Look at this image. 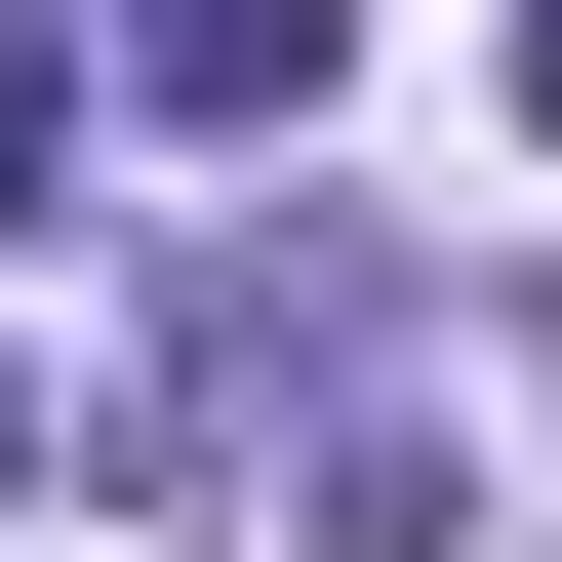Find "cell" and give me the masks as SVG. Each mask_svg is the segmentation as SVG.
<instances>
[{
  "mask_svg": "<svg viewBox=\"0 0 562 562\" xmlns=\"http://www.w3.org/2000/svg\"><path fill=\"white\" fill-rule=\"evenodd\" d=\"M0 201H81V41H41V0H0Z\"/></svg>",
  "mask_w": 562,
  "mask_h": 562,
  "instance_id": "cell-2",
  "label": "cell"
},
{
  "mask_svg": "<svg viewBox=\"0 0 562 562\" xmlns=\"http://www.w3.org/2000/svg\"><path fill=\"white\" fill-rule=\"evenodd\" d=\"M0 482H41V362H0Z\"/></svg>",
  "mask_w": 562,
  "mask_h": 562,
  "instance_id": "cell-3",
  "label": "cell"
},
{
  "mask_svg": "<svg viewBox=\"0 0 562 562\" xmlns=\"http://www.w3.org/2000/svg\"><path fill=\"white\" fill-rule=\"evenodd\" d=\"M121 41H161V121H322V41H362V0H121Z\"/></svg>",
  "mask_w": 562,
  "mask_h": 562,
  "instance_id": "cell-1",
  "label": "cell"
},
{
  "mask_svg": "<svg viewBox=\"0 0 562 562\" xmlns=\"http://www.w3.org/2000/svg\"><path fill=\"white\" fill-rule=\"evenodd\" d=\"M522 81H562V0H522Z\"/></svg>",
  "mask_w": 562,
  "mask_h": 562,
  "instance_id": "cell-4",
  "label": "cell"
}]
</instances>
